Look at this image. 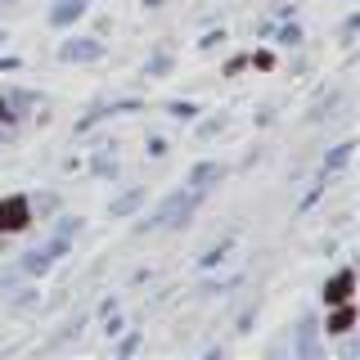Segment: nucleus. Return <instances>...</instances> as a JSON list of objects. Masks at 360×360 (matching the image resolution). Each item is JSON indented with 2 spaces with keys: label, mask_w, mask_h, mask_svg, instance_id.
Returning <instances> with one entry per match:
<instances>
[{
  "label": "nucleus",
  "mask_w": 360,
  "mask_h": 360,
  "mask_svg": "<svg viewBox=\"0 0 360 360\" xmlns=\"http://www.w3.org/2000/svg\"><path fill=\"white\" fill-rule=\"evenodd\" d=\"M27 225V198H5L0 202V230H22Z\"/></svg>",
  "instance_id": "nucleus-1"
},
{
  "label": "nucleus",
  "mask_w": 360,
  "mask_h": 360,
  "mask_svg": "<svg viewBox=\"0 0 360 360\" xmlns=\"http://www.w3.org/2000/svg\"><path fill=\"white\" fill-rule=\"evenodd\" d=\"M352 284H356V275H352V270H342V275L324 288V302H347V297H352Z\"/></svg>",
  "instance_id": "nucleus-2"
},
{
  "label": "nucleus",
  "mask_w": 360,
  "mask_h": 360,
  "mask_svg": "<svg viewBox=\"0 0 360 360\" xmlns=\"http://www.w3.org/2000/svg\"><path fill=\"white\" fill-rule=\"evenodd\" d=\"M329 329H333V333H342V329H352V311H338V315H333V324H329Z\"/></svg>",
  "instance_id": "nucleus-3"
},
{
  "label": "nucleus",
  "mask_w": 360,
  "mask_h": 360,
  "mask_svg": "<svg viewBox=\"0 0 360 360\" xmlns=\"http://www.w3.org/2000/svg\"><path fill=\"white\" fill-rule=\"evenodd\" d=\"M0 112H5V104H0Z\"/></svg>",
  "instance_id": "nucleus-4"
}]
</instances>
